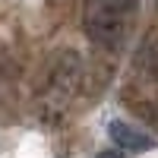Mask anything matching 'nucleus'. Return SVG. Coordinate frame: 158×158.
<instances>
[{
  "mask_svg": "<svg viewBox=\"0 0 158 158\" xmlns=\"http://www.w3.org/2000/svg\"><path fill=\"white\" fill-rule=\"evenodd\" d=\"M133 10H136V0H85L82 29L95 44L114 48L127 35Z\"/></svg>",
  "mask_w": 158,
  "mask_h": 158,
  "instance_id": "2",
  "label": "nucleus"
},
{
  "mask_svg": "<svg viewBox=\"0 0 158 158\" xmlns=\"http://www.w3.org/2000/svg\"><path fill=\"white\" fill-rule=\"evenodd\" d=\"M108 136H111L114 146L123 149V152H149V149H155V136L142 133V130L130 127L123 120H111L108 123Z\"/></svg>",
  "mask_w": 158,
  "mask_h": 158,
  "instance_id": "3",
  "label": "nucleus"
},
{
  "mask_svg": "<svg viewBox=\"0 0 158 158\" xmlns=\"http://www.w3.org/2000/svg\"><path fill=\"white\" fill-rule=\"evenodd\" d=\"M155 117H158V111H155Z\"/></svg>",
  "mask_w": 158,
  "mask_h": 158,
  "instance_id": "4",
  "label": "nucleus"
},
{
  "mask_svg": "<svg viewBox=\"0 0 158 158\" xmlns=\"http://www.w3.org/2000/svg\"><path fill=\"white\" fill-rule=\"evenodd\" d=\"M79 82H82V57L76 51H57L51 67L44 73V85H41V95H38V117L41 123L54 127L67 108L73 104Z\"/></svg>",
  "mask_w": 158,
  "mask_h": 158,
  "instance_id": "1",
  "label": "nucleus"
}]
</instances>
